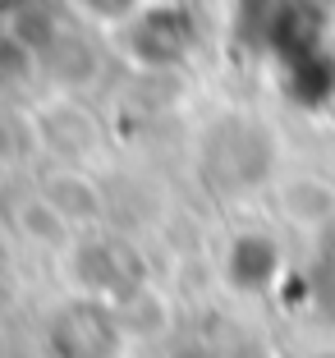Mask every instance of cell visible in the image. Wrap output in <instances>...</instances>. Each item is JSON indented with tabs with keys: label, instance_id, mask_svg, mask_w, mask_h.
Masks as SVG:
<instances>
[{
	"label": "cell",
	"instance_id": "1",
	"mask_svg": "<svg viewBox=\"0 0 335 358\" xmlns=\"http://www.w3.org/2000/svg\"><path fill=\"white\" fill-rule=\"evenodd\" d=\"M78 10H87L97 23H134L143 14V0H78Z\"/></svg>",
	"mask_w": 335,
	"mask_h": 358
}]
</instances>
